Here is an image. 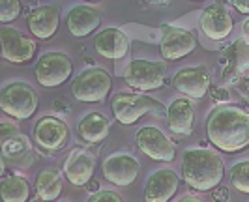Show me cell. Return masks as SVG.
<instances>
[{
  "mask_svg": "<svg viewBox=\"0 0 249 202\" xmlns=\"http://www.w3.org/2000/svg\"><path fill=\"white\" fill-rule=\"evenodd\" d=\"M244 32H246V34L249 36V19L246 21V23H244Z\"/></svg>",
  "mask_w": 249,
  "mask_h": 202,
  "instance_id": "cell-33",
  "label": "cell"
},
{
  "mask_svg": "<svg viewBox=\"0 0 249 202\" xmlns=\"http://www.w3.org/2000/svg\"><path fill=\"white\" fill-rule=\"evenodd\" d=\"M197 47V36L180 26L165 25L161 28V41H160V52H161L163 60L173 62L186 58L187 54H191Z\"/></svg>",
  "mask_w": 249,
  "mask_h": 202,
  "instance_id": "cell-9",
  "label": "cell"
},
{
  "mask_svg": "<svg viewBox=\"0 0 249 202\" xmlns=\"http://www.w3.org/2000/svg\"><path fill=\"white\" fill-rule=\"evenodd\" d=\"M225 176L223 159L212 150H187L182 159V178L191 189L213 191Z\"/></svg>",
  "mask_w": 249,
  "mask_h": 202,
  "instance_id": "cell-2",
  "label": "cell"
},
{
  "mask_svg": "<svg viewBox=\"0 0 249 202\" xmlns=\"http://www.w3.org/2000/svg\"><path fill=\"white\" fill-rule=\"evenodd\" d=\"M167 66L154 60H131L124 69V81L127 86L139 92H152L165 84Z\"/></svg>",
  "mask_w": 249,
  "mask_h": 202,
  "instance_id": "cell-6",
  "label": "cell"
},
{
  "mask_svg": "<svg viewBox=\"0 0 249 202\" xmlns=\"http://www.w3.org/2000/svg\"><path fill=\"white\" fill-rule=\"evenodd\" d=\"M178 202H204V201H200L199 197H193V195H187V197H182Z\"/></svg>",
  "mask_w": 249,
  "mask_h": 202,
  "instance_id": "cell-32",
  "label": "cell"
},
{
  "mask_svg": "<svg viewBox=\"0 0 249 202\" xmlns=\"http://www.w3.org/2000/svg\"><path fill=\"white\" fill-rule=\"evenodd\" d=\"M111 109L114 118L122 126H131L139 122L146 113L163 114L167 109L158 100L150 98L146 94H133V92H118L111 101Z\"/></svg>",
  "mask_w": 249,
  "mask_h": 202,
  "instance_id": "cell-3",
  "label": "cell"
},
{
  "mask_svg": "<svg viewBox=\"0 0 249 202\" xmlns=\"http://www.w3.org/2000/svg\"><path fill=\"white\" fill-rule=\"evenodd\" d=\"M62 193V176L54 168H43L36 176V195L39 201H56Z\"/></svg>",
  "mask_w": 249,
  "mask_h": 202,
  "instance_id": "cell-22",
  "label": "cell"
},
{
  "mask_svg": "<svg viewBox=\"0 0 249 202\" xmlns=\"http://www.w3.org/2000/svg\"><path fill=\"white\" fill-rule=\"evenodd\" d=\"M109 131H111V122L101 113L87 114L77 126L79 137L88 144H98L101 140H105L109 137Z\"/></svg>",
  "mask_w": 249,
  "mask_h": 202,
  "instance_id": "cell-21",
  "label": "cell"
},
{
  "mask_svg": "<svg viewBox=\"0 0 249 202\" xmlns=\"http://www.w3.org/2000/svg\"><path fill=\"white\" fill-rule=\"evenodd\" d=\"M94 49L96 52L107 58V60H120L124 58L129 50V41L120 28H105L94 39Z\"/></svg>",
  "mask_w": 249,
  "mask_h": 202,
  "instance_id": "cell-20",
  "label": "cell"
},
{
  "mask_svg": "<svg viewBox=\"0 0 249 202\" xmlns=\"http://www.w3.org/2000/svg\"><path fill=\"white\" fill-rule=\"evenodd\" d=\"M26 25L32 36H36L37 39H51L60 25V6L47 4L32 10L26 19Z\"/></svg>",
  "mask_w": 249,
  "mask_h": 202,
  "instance_id": "cell-17",
  "label": "cell"
},
{
  "mask_svg": "<svg viewBox=\"0 0 249 202\" xmlns=\"http://www.w3.org/2000/svg\"><path fill=\"white\" fill-rule=\"evenodd\" d=\"M206 137L223 153H238L249 146V113L225 103L215 107L206 118Z\"/></svg>",
  "mask_w": 249,
  "mask_h": 202,
  "instance_id": "cell-1",
  "label": "cell"
},
{
  "mask_svg": "<svg viewBox=\"0 0 249 202\" xmlns=\"http://www.w3.org/2000/svg\"><path fill=\"white\" fill-rule=\"evenodd\" d=\"M232 6H234L240 13L249 15V0H232Z\"/></svg>",
  "mask_w": 249,
  "mask_h": 202,
  "instance_id": "cell-31",
  "label": "cell"
},
{
  "mask_svg": "<svg viewBox=\"0 0 249 202\" xmlns=\"http://www.w3.org/2000/svg\"><path fill=\"white\" fill-rule=\"evenodd\" d=\"M101 23V13L94 6H75L66 17L70 34L75 38H87L98 30Z\"/></svg>",
  "mask_w": 249,
  "mask_h": 202,
  "instance_id": "cell-19",
  "label": "cell"
},
{
  "mask_svg": "<svg viewBox=\"0 0 249 202\" xmlns=\"http://www.w3.org/2000/svg\"><path fill=\"white\" fill-rule=\"evenodd\" d=\"M199 25L200 30L206 34V38L213 39V41H221L231 36L232 28H234V21L227 10V6L221 2H215L200 13Z\"/></svg>",
  "mask_w": 249,
  "mask_h": 202,
  "instance_id": "cell-14",
  "label": "cell"
},
{
  "mask_svg": "<svg viewBox=\"0 0 249 202\" xmlns=\"http://www.w3.org/2000/svg\"><path fill=\"white\" fill-rule=\"evenodd\" d=\"M173 86L189 100H200L212 86V75L204 66L184 67L173 77Z\"/></svg>",
  "mask_w": 249,
  "mask_h": 202,
  "instance_id": "cell-10",
  "label": "cell"
},
{
  "mask_svg": "<svg viewBox=\"0 0 249 202\" xmlns=\"http://www.w3.org/2000/svg\"><path fill=\"white\" fill-rule=\"evenodd\" d=\"M26 152H30V142H28L21 133L2 142V153H4V159H19V157H23V155H25Z\"/></svg>",
  "mask_w": 249,
  "mask_h": 202,
  "instance_id": "cell-25",
  "label": "cell"
},
{
  "mask_svg": "<svg viewBox=\"0 0 249 202\" xmlns=\"http://www.w3.org/2000/svg\"><path fill=\"white\" fill-rule=\"evenodd\" d=\"M101 168H103V178L107 182L118 187H125L137 180L141 163L137 161V157L129 153H112L103 161Z\"/></svg>",
  "mask_w": 249,
  "mask_h": 202,
  "instance_id": "cell-12",
  "label": "cell"
},
{
  "mask_svg": "<svg viewBox=\"0 0 249 202\" xmlns=\"http://www.w3.org/2000/svg\"><path fill=\"white\" fill-rule=\"evenodd\" d=\"M135 144H137L139 152H142L146 157L154 159V161H163V163L175 161V142L169 139L160 127H141L135 135Z\"/></svg>",
  "mask_w": 249,
  "mask_h": 202,
  "instance_id": "cell-7",
  "label": "cell"
},
{
  "mask_svg": "<svg viewBox=\"0 0 249 202\" xmlns=\"http://www.w3.org/2000/svg\"><path fill=\"white\" fill-rule=\"evenodd\" d=\"M2 113L15 120H28L37 111V94L26 83H12L2 88L0 96Z\"/></svg>",
  "mask_w": 249,
  "mask_h": 202,
  "instance_id": "cell-5",
  "label": "cell"
},
{
  "mask_svg": "<svg viewBox=\"0 0 249 202\" xmlns=\"http://www.w3.org/2000/svg\"><path fill=\"white\" fill-rule=\"evenodd\" d=\"M96 170V157L87 148H73L64 163V174L68 182H71L77 187L88 185V182L94 176Z\"/></svg>",
  "mask_w": 249,
  "mask_h": 202,
  "instance_id": "cell-15",
  "label": "cell"
},
{
  "mask_svg": "<svg viewBox=\"0 0 249 202\" xmlns=\"http://www.w3.org/2000/svg\"><path fill=\"white\" fill-rule=\"evenodd\" d=\"M0 41H2V56L12 64H28L36 54V43L23 36L19 30L2 26L0 28Z\"/></svg>",
  "mask_w": 249,
  "mask_h": 202,
  "instance_id": "cell-13",
  "label": "cell"
},
{
  "mask_svg": "<svg viewBox=\"0 0 249 202\" xmlns=\"http://www.w3.org/2000/svg\"><path fill=\"white\" fill-rule=\"evenodd\" d=\"M87 202H124V201H122V197L116 191L103 189V191H96L94 195H90Z\"/></svg>",
  "mask_w": 249,
  "mask_h": 202,
  "instance_id": "cell-28",
  "label": "cell"
},
{
  "mask_svg": "<svg viewBox=\"0 0 249 202\" xmlns=\"http://www.w3.org/2000/svg\"><path fill=\"white\" fill-rule=\"evenodd\" d=\"M231 184L236 191L249 195V159L240 161L231 168Z\"/></svg>",
  "mask_w": 249,
  "mask_h": 202,
  "instance_id": "cell-26",
  "label": "cell"
},
{
  "mask_svg": "<svg viewBox=\"0 0 249 202\" xmlns=\"http://www.w3.org/2000/svg\"><path fill=\"white\" fill-rule=\"evenodd\" d=\"M112 88L111 73L103 67H88L81 71L71 83V94L83 103H101L107 100Z\"/></svg>",
  "mask_w": 249,
  "mask_h": 202,
  "instance_id": "cell-4",
  "label": "cell"
},
{
  "mask_svg": "<svg viewBox=\"0 0 249 202\" xmlns=\"http://www.w3.org/2000/svg\"><path fill=\"white\" fill-rule=\"evenodd\" d=\"M167 124L169 129L180 135V137H187L193 133L195 127V105L193 100L189 98H176L169 107H167Z\"/></svg>",
  "mask_w": 249,
  "mask_h": 202,
  "instance_id": "cell-18",
  "label": "cell"
},
{
  "mask_svg": "<svg viewBox=\"0 0 249 202\" xmlns=\"http://www.w3.org/2000/svg\"><path fill=\"white\" fill-rule=\"evenodd\" d=\"M249 69V43L244 38H238L232 43V56L227 67V75H240Z\"/></svg>",
  "mask_w": 249,
  "mask_h": 202,
  "instance_id": "cell-24",
  "label": "cell"
},
{
  "mask_svg": "<svg viewBox=\"0 0 249 202\" xmlns=\"http://www.w3.org/2000/svg\"><path fill=\"white\" fill-rule=\"evenodd\" d=\"M21 13V2L17 0H2L0 2V23H10Z\"/></svg>",
  "mask_w": 249,
  "mask_h": 202,
  "instance_id": "cell-27",
  "label": "cell"
},
{
  "mask_svg": "<svg viewBox=\"0 0 249 202\" xmlns=\"http://www.w3.org/2000/svg\"><path fill=\"white\" fill-rule=\"evenodd\" d=\"M73 71V64L64 52H45L36 64V81L43 88L64 84Z\"/></svg>",
  "mask_w": 249,
  "mask_h": 202,
  "instance_id": "cell-8",
  "label": "cell"
},
{
  "mask_svg": "<svg viewBox=\"0 0 249 202\" xmlns=\"http://www.w3.org/2000/svg\"><path fill=\"white\" fill-rule=\"evenodd\" d=\"M0 193H2V202H28L30 199L28 180L19 174L4 176L0 184Z\"/></svg>",
  "mask_w": 249,
  "mask_h": 202,
  "instance_id": "cell-23",
  "label": "cell"
},
{
  "mask_svg": "<svg viewBox=\"0 0 249 202\" xmlns=\"http://www.w3.org/2000/svg\"><path fill=\"white\" fill-rule=\"evenodd\" d=\"M178 174L171 168H160L150 174L144 187L146 202H169L178 191Z\"/></svg>",
  "mask_w": 249,
  "mask_h": 202,
  "instance_id": "cell-16",
  "label": "cell"
},
{
  "mask_svg": "<svg viewBox=\"0 0 249 202\" xmlns=\"http://www.w3.org/2000/svg\"><path fill=\"white\" fill-rule=\"evenodd\" d=\"M70 139V127L68 124L54 118V116H43L39 118L34 126V140L39 148L47 152H58L66 146Z\"/></svg>",
  "mask_w": 249,
  "mask_h": 202,
  "instance_id": "cell-11",
  "label": "cell"
},
{
  "mask_svg": "<svg viewBox=\"0 0 249 202\" xmlns=\"http://www.w3.org/2000/svg\"><path fill=\"white\" fill-rule=\"evenodd\" d=\"M212 199L215 202H227L229 201V189L227 187H215V189L212 191Z\"/></svg>",
  "mask_w": 249,
  "mask_h": 202,
  "instance_id": "cell-30",
  "label": "cell"
},
{
  "mask_svg": "<svg viewBox=\"0 0 249 202\" xmlns=\"http://www.w3.org/2000/svg\"><path fill=\"white\" fill-rule=\"evenodd\" d=\"M15 135H19V129L13 126V124H8V122H2V124H0V140H2V142L12 139Z\"/></svg>",
  "mask_w": 249,
  "mask_h": 202,
  "instance_id": "cell-29",
  "label": "cell"
}]
</instances>
